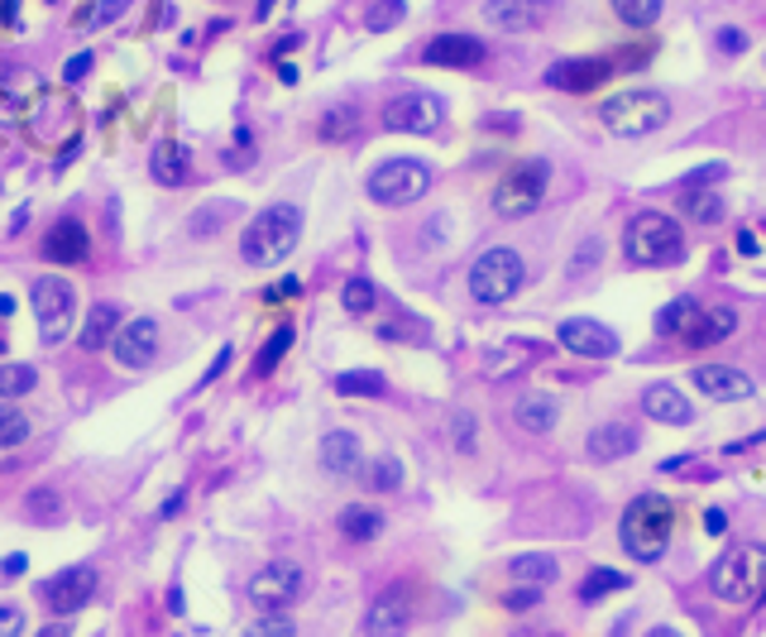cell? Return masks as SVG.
<instances>
[{
	"mask_svg": "<svg viewBox=\"0 0 766 637\" xmlns=\"http://www.w3.org/2000/svg\"><path fill=\"white\" fill-rule=\"evenodd\" d=\"M670 532H676V503L666 493H637V499L622 508V522H618V541L632 561H661L666 547H670Z\"/></svg>",
	"mask_w": 766,
	"mask_h": 637,
	"instance_id": "1",
	"label": "cell"
},
{
	"mask_svg": "<svg viewBox=\"0 0 766 637\" xmlns=\"http://www.w3.org/2000/svg\"><path fill=\"white\" fill-rule=\"evenodd\" d=\"M297 241H302V206L274 202L249 220L245 235H239V259L249 268H274L297 249Z\"/></svg>",
	"mask_w": 766,
	"mask_h": 637,
	"instance_id": "2",
	"label": "cell"
},
{
	"mask_svg": "<svg viewBox=\"0 0 766 637\" xmlns=\"http://www.w3.org/2000/svg\"><path fill=\"white\" fill-rule=\"evenodd\" d=\"M685 231L676 216L666 212H637L628 220V231H622V254H628V264L637 268H666V264H680L685 259Z\"/></svg>",
	"mask_w": 766,
	"mask_h": 637,
	"instance_id": "3",
	"label": "cell"
},
{
	"mask_svg": "<svg viewBox=\"0 0 766 637\" xmlns=\"http://www.w3.org/2000/svg\"><path fill=\"white\" fill-rule=\"evenodd\" d=\"M657 331L680 345H714L738 331V312L733 307H699L695 297H676L657 312Z\"/></svg>",
	"mask_w": 766,
	"mask_h": 637,
	"instance_id": "4",
	"label": "cell"
},
{
	"mask_svg": "<svg viewBox=\"0 0 766 637\" xmlns=\"http://www.w3.org/2000/svg\"><path fill=\"white\" fill-rule=\"evenodd\" d=\"M709 589L724 604H753L766 589V547L762 541H733L709 570Z\"/></svg>",
	"mask_w": 766,
	"mask_h": 637,
	"instance_id": "5",
	"label": "cell"
},
{
	"mask_svg": "<svg viewBox=\"0 0 766 637\" xmlns=\"http://www.w3.org/2000/svg\"><path fill=\"white\" fill-rule=\"evenodd\" d=\"M599 120H603V130L618 135V139H642L670 120V101L651 87H632V91H618V97L603 101Z\"/></svg>",
	"mask_w": 766,
	"mask_h": 637,
	"instance_id": "6",
	"label": "cell"
},
{
	"mask_svg": "<svg viewBox=\"0 0 766 637\" xmlns=\"http://www.w3.org/2000/svg\"><path fill=\"white\" fill-rule=\"evenodd\" d=\"M522 283H527V259L508 245H493L470 264V297L484 302V307H503L508 297L522 293Z\"/></svg>",
	"mask_w": 766,
	"mask_h": 637,
	"instance_id": "7",
	"label": "cell"
},
{
	"mask_svg": "<svg viewBox=\"0 0 766 637\" xmlns=\"http://www.w3.org/2000/svg\"><path fill=\"white\" fill-rule=\"evenodd\" d=\"M547 187H551V164L547 158H522L518 168H508L499 187H493V212L503 220H522L532 216L541 202H547Z\"/></svg>",
	"mask_w": 766,
	"mask_h": 637,
	"instance_id": "8",
	"label": "cell"
},
{
	"mask_svg": "<svg viewBox=\"0 0 766 637\" xmlns=\"http://www.w3.org/2000/svg\"><path fill=\"white\" fill-rule=\"evenodd\" d=\"M431 193V168L422 158H383L370 173V197L379 206H412Z\"/></svg>",
	"mask_w": 766,
	"mask_h": 637,
	"instance_id": "9",
	"label": "cell"
},
{
	"mask_svg": "<svg viewBox=\"0 0 766 637\" xmlns=\"http://www.w3.org/2000/svg\"><path fill=\"white\" fill-rule=\"evenodd\" d=\"M35 316H39V336L43 345H62L72 336L77 322V293L62 278H35Z\"/></svg>",
	"mask_w": 766,
	"mask_h": 637,
	"instance_id": "10",
	"label": "cell"
},
{
	"mask_svg": "<svg viewBox=\"0 0 766 637\" xmlns=\"http://www.w3.org/2000/svg\"><path fill=\"white\" fill-rule=\"evenodd\" d=\"M445 120V101L436 91H403L383 106V125L397 135H436Z\"/></svg>",
	"mask_w": 766,
	"mask_h": 637,
	"instance_id": "11",
	"label": "cell"
},
{
	"mask_svg": "<svg viewBox=\"0 0 766 637\" xmlns=\"http://www.w3.org/2000/svg\"><path fill=\"white\" fill-rule=\"evenodd\" d=\"M302 589H307V576H302V566L293 561H274L264 566L259 576L249 580V604L264 614H278V609H293L302 599Z\"/></svg>",
	"mask_w": 766,
	"mask_h": 637,
	"instance_id": "12",
	"label": "cell"
},
{
	"mask_svg": "<svg viewBox=\"0 0 766 637\" xmlns=\"http://www.w3.org/2000/svg\"><path fill=\"white\" fill-rule=\"evenodd\" d=\"M613 77V58H561L547 68V87L570 91V97H589Z\"/></svg>",
	"mask_w": 766,
	"mask_h": 637,
	"instance_id": "13",
	"label": "cell"
},
{
	"mask_svg": "<svg viewBox=\"0 0 766 637\" xmlns=\"http://www.w3.org/2000/svg\"><path fill=\"white\" fill-rule=\"evenodd\" d=\"M110 355L125 370H144V364H154L158 355V322L154 316H135V322H125L116 331V341H110Z\"/></svg>",
	"mask_w": 766,
	"mask_h": 637,
	"instance_id": "14",
	"label": "cell"
},
{
	"mask_svg": "<svg viewBox=\"0 0 766 637\" xmlns=\"http://www.w3.org/2000/svg\"><path fill=\"white\" fill-rule=\"evenodd\" d=\"M690 384L705 398H714V403H747V398L757 393L753 374L733 370V364H699V370L690 374Z\"/></svg>",
	"mask_w": 766,
	"mask_h": 637,
	"instance_id": "15",
	"label": "cell"
},
{
	"mask_svg": "<svg viewBox=\"0 0 766 637\" xmlns=\"http://www.w3.org/2000/svg\"><path fill=\"white\" fill-rule=\"evenodd\" d=\"M547 0H484V24H493L499 35H532L547 24Z\"/></svg>",
	"mask_w": 766,
	"mask_h": 637,
	"instance_id": "16",
	"label": "cell"
},
{
	"mask_svg": "<svg viewBox=\"0 0 766 637\" xmlns=\"http://www.w3.org/2000/svg\"><path fill=\"white\" fill-rule=\"evenodd\" d=\"M484 58H489V49H484V39H474V35H436V39H426V49H422L426 68H455V72L479 68Z\"/></svg>",
	"mask_w": 766,
	"mask_h": 637,
	"instance_id": "17",
	"label": "cell"
},
{
	"mask_svg": "<svg viewBox=\"0 0 766 637\" xmlns=\"http://www.w3.org/2000/svg\"><path fill=\"white\" fill-rule=\"evenodd\" d=\"M412 624V595L403 585H389L364 614V633L370 637H403Z\"/></svg>",
	"mask_w": 766,
	"mask_h": 637,
	"instance_id": "18",
	"label": "cell"
},
{
	"mask_svg": "<svg viewBox=\"0 0 766 637\" xmlns=\"http://www.w3.org/2000/svg\"><path fill=\"white\" fill-rule=\"evenodd\" d=\"M561 345L570 355H585V360L618 355V336L603 322H595V316H570V322H561Z\"/></svg>",
	"mask_w": 766,
	"mask_h": 637,
	"instance_id": "19",
	"label": "cell"
},
{
	"mask_svg": "<svg viewBox=\"0 0 766 637\" xmlns=\"http://www.w3.org/2000/svg\"><path fill=\"white\" fill-rule=\"evenodd\" d=\"M91 595H96V570L91 566H72V570H62L58 580L43 585V599H48V609L53 614H77L82 604H91Z\"/></svg>",
	"mask_w": 766,
	"mask_h": 637,
	"instance_id": "20",
	"label": "cell"
},
{
	"mask_svg": "<svg viewBox=\"0 0 766 637\" xmlns=\"http://www.w3.org/2000/svg\"><path fill=\"white\" fill-rule=\"evenodd\" d=\"M87 254H91V235H87V226L77 216L58 220V226L43 235V259L48 264H82Z\"/></svg>",
	"mask_w": 766,
	"mask_h": 637,
	"instance_id": "21",
	"label": "cell"
},
{
	"mask_svg": "<svg viewBox=\"0 0 766 637\" xmlns=\"http://www.w3.org/2000/svg\"><path fill=\"white\" fill-rule=\"evenodd\" d=\"M642 412L651 422H666V427H690L695 422V408L676 384H647L642 389Z\"/></svg>",
	"mask_w": 766,
	"mask_h": 637,
	"instance_id": "22",
	"label": "cell"
},
{
	"mask_svg": "<svg viewBox=\"0 0 766 637\" xmlns=\"http://www.w3.org/2000/svg\"><path fill=\"white\" fill-rule=\"evenodd\" d=\"M637 441H642V437H637L632 422H599L585 445H589V455H595V460H628L637 451Z\"/></svg>",
	"mask_w": 766,
	"mask_h": 637,
	"instance_id": "23",
	"label": "cell"
},
{
	"mask_svg": "<svg viewBox=\"0 0 766 637\" xmlns=\"http://www.w3.org/2000/svg\"><path fill=\"white\" fill-rule=\"evenodd\" d=\"M322 465H326V474H335V480H355V474H364L360 441L350 437V432H331L322 441Z\"/></svg>",
	"mask_w": 766,
	"mask_h": 637,
	"instance_id": "24",
	"label": "cell"
},
{
	"mask_svg": "<svg viewBox=\"0 0 766 637\" xmlns=\"http://www.w3.org/2000/svg\"><path fill=\"white\" fill-rule=\"evenodd\" d=\"M556 418H561V403H556L551 393H522L518 403H513V422L522 427V432H532V437H547Z\"/></svg>",
	"mask_w": 766,
	"mask_h": 637,
	"instance_id": "25",
	"label": "cell"
},
{
	"mask_svg": "<svg viewBox=\"0 0 766 637\" xmlns=\"http://www.w3.org/2000/svg\"><path fill=\"white\" fill-rule=\"evenodd\" d=\"M149 173H154V183H164V187H178L192 178V154L187 145H178V139H164L154 154H149Z\"/></svg>",
	"mask_w": 766,
	"mask_h": 637,
	"instance_id": "26",
	"label": "cell"
},
{
	"mask_svg": "<svg viewBox=\"0 0 766 637\" xmlns=\"http://www.w3.org/2000/svg\"><path fill=\"white\" fill-rule=\"evenodd\" d=\"M680 216L695 220V226H718L728 216V202L714 187H680Z\"/></svg>",
	"mask_w": 766,
	"mask_h": 637,
	"instance_id": "27",
	"label": "cell"
},
{
	"mask_svg": "<svg viewBox=\"0 0 766 637\" xmlns=\"http://www.w3.org/2000/svg\"><path fill=\"white\" fill-rule=\"evenodd\" d=\"M335 528H341L345 541H374L383 532V513H379V508H370V503H350V508H341Z\"/></svg>",
	"mask_w": 766,
	"mask_h": 637,
	"instance_id": "28",
	"label": "cell"
},
{
	"mask_svg": "<svg viewBox=\"0 0 766 637\" xmlns=\"http://www.w3.org/2000/svg\"><path fill=\"white\" fill-rule=\"evenodd\" d=\"M116 331H120V307H116V302H101V307H91L87 326H82V350L110 345V341H116Z\"/></svg>",
	"mask_w": 766,
	"mask_h": 637,
	"instance_id": "29",
	"label": "cell"
},
{
	"mask_svg": "<svg viewBox=\"0 0 766 637\" xmlns=\"http://www.w3.org/2000/svg\"><path fill=\"white\" fill-rule=\"evenodd\" d=\"M508 576H513L518 585H551V580H556V556H547V551H527V556H518V561L508 566Z\"/></svg>",
	"mask_w": 766,
	"mask_h": 637,
	"instance_id": "30",
	"label": "cell"
},
{
	"mask_svg": "<svg viewBox=\"0 0 766 637\" xmlns=\"http://www.w3.org/2000/svg\"><path fill=\"white\" fill-rule=\"evenodd\" d=\"M293 341H297V331H293V326H278L274 336L264 341L259 355H254V379H268V374H274L278 364H283V355L293 350Z\"/></svg>",
	"mask_w": 766,
	"mask_h": 637,
	"instance_id": "31",
	"label": "cell"
},
{
	"mask_svg": "<svg viewBox=\"0 0 766 637\" xmlns=\"http://www.w3.org/2000/svg\"><path fill=\"white\" fill-rule=\"evenodd\" d=\"M661 10H666V0H613V14L628 29H651L661 20Z\"/></svg>",
	"mask_w": 766,
	"mask_h": 637,
	"instance_id": "32",
	"label": "cell"
},
{
	"mask_svg": "<svg viewBox=\"0 0 766 637\" xmlns=\"http://www.w3.org/2000/svg\"><path fill=\"white\" fill-rule=\"evenodd\" d=\"M360 130V106H331L326 110V116H322V130H316V135H322V139H331V145H341V139H350V135H355Z\"/></svg>",
	"mask_w": 766,
	"mask_h": 637,
	"instance_id": "33",
	"label": "cell"
},
{
	"mask_svg": "<svg viewBox=\"0 0 766 637\" xmlns=\"http://www.w3.org/2000/svg\"><path fill=\"white\" fill-rule=\"evenodd\" d=\"M335 393L341 398H379L383 393V374L379 370H345L335 379Z\"/></svg>",
	"mask_w": 766,
	"mask_h": 637,
	"instance_id": "34",
	"label": "cell"
},
{
	"mask_svg": "<svg viewBox=\"0 0 766 637\" xmlns=\"http://www.w3.org/2000/svg\"><path fill=\"white\" fill-rule=\"evenodd\" d=\"M613 589H628V576H618V570L599 566V570H589V576L580 580V599L595 604V599H603V595H613Z\"/></svg>",
	"mask_w": 766,
	"mask_h": 637,
	"instance_id": "35",
	"label": "cell"
},
{
	"mask_svg": "<svg viewBox=\"0 0 766 637\" xmlns=\"http://www.w3.org/2000/svg\"><path fill=\"white\" fill-rule=\"evenodd\" d=\"M35 384H39L35 364H0V398H24Z\"/></svg>",
	"mask_w": 766,
	"mask_h": 637,
	"instance_id": "36",
	"label": "cell"
},
{
	"mask_svg": "<svg viewBox=\"0 0 766 637\" xmlns=\"http://www.w3.org/2000/svg\"><path fill=\"white\" fill-rule=\"evenodd\" d=\"M24 518H29V522H58V518H62V493L35 489V493L24 499Z\"/></svg>",
	"mask_w": 766,
	"mask_h": 637,
	"instance_id": "37",
	"label": "cell"
},
{
	"mask_svg": "<svg viewBox=\"0 0 766 637\" xmlns=\"http://www.w3.org/2000/svg\"><path fill=\"white\" fill-rule=\"evenodd\" d=\"M341 302H345V312H355V316H364V312H374V302H379V293H374V283L370 278H350L345 288H341Z\"/></svg>",
	"mask_w": 766,
	"mask_h": 637,
	"instance_id": "38",
	"label": "cell"
},
{
	"mask_svg": "<svg viewBox=\"0 0 766 637\" xmlns=\"http://www.w3.org/2000/svg\"><path fill=\"white\" fill-rule=\"evenodd\" d=\"M29 437V418H24V412L20 408H0V451H10V445H20Z\"/></svg>",
	"mask_w": 766,
	"mask_h": 637,
	"instance_id": "39",
	"label": "cell"
},
{
	"mask_svg": "<svg viewBox=\"0 0 766 637\" xmlns=\"http://www.w3.org/2000/svg\"><path fill=\"white\" fill-rule=\"evenodd\" d=\"M245 637H297V624H293V614H264V618H254V624L245 628Z\"/></svg>",
	"mask_w": 766,
	"mask_h": 637,
	"instance_id": "40",
	"label": "cell"
},
{
	"mask_svg": "<svg viewBox=\"0 0 766 637\" xmlns=\"http://www.w3.org/2000/svg\"><path fill=\"white\" fill-rule=\"evenodd\" d=\"M397 484H403V465H397L393 455H379L374 465H370V489L389 493V489H397Z\"/></svg>",
	"mask_w": 766,
	"mask_h": 637,
	"instance_id": "41",
	"label": "cell"
},
{
	"mask_svg": "<svg viewBox=\"0 0 766 637\" xmlns=\"http://www.w3.org/2000/svg\"><path fill=\"white\" fill-rule=\"evenodd\" d=\"M403 14H407V0H379L370 10V35H383V29L403 24Z\"/></svg>",
	"mask_w": 766,
	"mask_h": 637,
	"instance_id": "42",
	"label": "cell"
},
{
	"mask_svg": "<svg viewBox=\"0 0 766 637\" xmlns=\"http://www.w3.org/2000/svg\"><path fill=\"white\" fill-rule=\"evenodd\" d=\"M125 10H130V0H106V6H96V10H82V14H77V24H116Z\"/></svg>",
	"mask_w": 766,
	"mask_h": 637,
	"instance_id": "43",
	"label": "cell"
},
{
	"mask_svg": "<svg viewBox=\"0 0 766 637\" xmlns=\"http://www.w3.org/2000/svg\"><path fill=\"white\" fill-rule=\"evenodd\" d=\"M714 49L718 53H728V58H738V53H747V29H738V24H724L714 35Z\"/></svg>",
	"mask_w": 766,
	"mask_h": 637,
	"instance_id": "44",
	"label": "cell"
},
{
	"mask_svg": "<svg viewBox=\"0 0 766 637\" xmlns=\"http://www.w3.org/2000/svg\"><path fill=\"white\" fill-rule=\"evenodd\" d=\"M451 437H455L460 451L474 455V418H470V412H455V418H451Z\"/></svg>",
	"mask_w": 766,
	"mask_h": 637,
	"instance_id": "45",
	"label": "cell"
},
{
	"mask_svg": "<svg viewBox=\"0 0 766 637\" xmlns=\"http://www.w3.org/2000/svg\"><path fill=\"white\" fill-rule=\"evenodd\" d=\"M537 599H541V585H518V589H508V595H503L508 609H532Z\"/></svg>",
	"mask_w": 766,
	"mask_h": 637,
	"instance_id": "46",
	"label": "cell"
},
{
	"mask_svg": "<svg viewBox=\"0 0 766 637\" xmlns=\"http://www.w3.org/2000/svg\"><path fill=\"white\" fill-rule=\"evenodd\" d=\"M24 633V614L14 604H0V637H20Z\"/></svg>",
	"mask_w": 766,
	"mask_h": 637,
	"instance_id": "47",
	"label": "cell"
},
{
	"mask_svg": "<svg viewBox=\"0 0 766 637\" xmlns=\"http://www.w3.org/2000/svg\"><path fill=\"white\" fill-rule=\"evenodd\" d=\"M91 62H96V58H91L87 49H82V53H72V58H68V68H62V82H82V77L91 72Z\"/></svg>",
	"mask_w": 766,
	"mask_h": 637,
	"instance_id": "48",
	"label": "cell"
},
{
	"mask_svg": "<svg viewBox=\"0 0 766 637\" xmlns=\"http://www.w3.org/2000/svg\"><path fill=\"white\" fill-rule=\"evenodd\" d=\"M302 293V278H278L264 288V302H283V297H297Z\"/></svg>",
	"mask_w": 766,
	"mask_h": 637,
	"instance_id": "49",
	"label": "cell"
},
{
	"mask_svg": "<svg viewBox=\"0 0 766 637\" xmlns=\"http://www.w3.org/2000/svg\"><path fill=\"white\" fill-rule=\"evenodd\" d=\"M651 53H657V43H642V49H628V53H618V58H613V72H618V68H642V62H647Z\"/></svg>",
	"mask_w": 766,
	"mask_h": 637,
	"instance_id": "50",
	"label": "cell"
},
{
	"mask_svg": "<svg viewBox=\"0 0 766 637\" xmlns=\"http://www.w3.org/2000/svg\"><path fill=\"white\" fill-rule=\"evenodd\" d=\"M724 164H705V168H695L690 173V178H685V187H709V183H718V178H724Z\"/></svg>",
	"mask_w": 766,
	"mask_h": 637,
	"instance_id": "51",
	"label": "cell"
},
{
	"mask_svg": "<svg viewBox=\"0 0 766 637\" xmlns=\"http://www.w3.org/2000/svg\"><path fill=\"white\" fill-rule=\"evenodd\" d=\"M230 355H235V350H230V345H226V350H220V355L212 360V370H206V374H202V384H197V389H206V384H216V379H220V374H226V364H230Z\"/></svg>",
	"mask_w": 766,
	"mask_h": 637,
	"instance_id": "52",
	"label": "cell"
},
{
	"mask_svg": "<svg viewBox=\"0 0 766 637\" xmlns=\"http://www.w3.org/2000/svg\"><path fill=\"white\" fill-rule=\"evenodd\" d=\"M297 49H302V35H297V29H293V35H283V39L274 43V49H268V58H274V62H278V58H287V53H297Z\"/></svg>",
	"mask_w": 766,
	"mask_h": 637,
	"instance_id": "53",
	"label": "cell"
},
{
	"mask_svg": "<svg viewBox=\"0 0 766 637\" xmlns=\"http://www.w3.org/2000/svg\"><path fill=\"white\" fill-rule=\"evenodd\" d=\"M0 24H20V0H0Z\"/></svg>",
	"mask_w": 766,
	"mask_h": 637,
	"instance_id": "54",
	"label": "cell"
},
{
	"mask_svg": "<svg viewBox=\"0 0 766 637\" xmlns=\"http://www.w3.org/2000/svg\"><path fill=\"white\" fill-rule=\"evenodd\" d=\"M595 254H599V241H589V245H585V249H580V254H574V259H570V268H574V274H585V264L595 259Z\"/></svg>",
	"mask_w": 766,
	"mask_h": 637,
	"instance_id": "55",
	"label": "cell"
},
{
	"mask_svg": "<svg viewBox=\"0 0 766 637\" xmlns=\"http://www.w3.org/2000/svg\"><path fill=\"white\" fill-rule=\"evenodd\" d=\"M0 570H6V576H20V570H29V556L14 551V556H6V566H0Z\"/></svg>",
	"mask_w": 766,
	"mask_h": 637,
	"instance_id": "56",
	"label": "cell"
},
{
	"mask_svg": "<svg viewBox=\"0 0 766 637\" xmlns=\"http://www.w3.org/2000/svg\"><path fill=\"white\" fill-rule=\"evenodd\" d=\"M77 149H82V135H72V139H68V149H62V154H58V168H68V164H72V158H77Z\"/></svg>",
	"mask_w": 766,
	"mask_h": 637,
	"instance_id": "57",
	"label": "cell"
},
{
	"mask_svg": "<svg viewBox=\"0 0 766 637\" xmlns=\"http://www.w3.org/2000/svg\"><path fill=\"white\" fill-rule=\"evenodd\" d=\"M724 522H728V518L718 513V508H709V513H705V528H709V532H724Z\"/></svg>",
	"mask_w": 766,
	"mask_h": 637,
	"instance_id": "58",
	"label": "cell"
},
{
	"mask_svg": "<svg viewBox=\"0 0 766 637\" xmlns=\"http://www.w3.org/2000/svg\"><path fill=\"white\" fill-rule=\"evenodd\" d=\"M274 10H278V0H259V6H254V20H268Z\"/></svg>",
	"mask_w": 766,
	"mask_h": 637,
	"instance_id": "59",
	"label": "cell"
},
{
	"mask_svg": "<svg viewBox=\"0 0 766 637\" xmlns=\"http://www.w3.org/2000/svg\"><path fill=\"white\" fill-rule=\"evenodd\" d=\"M738 249H743V254H757V235L743 231V235H738Z\"/></svg>",
	"mask_w": 766,
	"mask_h": 637,
	"instance_id": "60",
	"label": "cell"
},
{
	"mask_svg": "<svg viewBox=\"0 0 766 637\" xmlns=\"http://www.w3.org/2000/svg\"><path fill=\"white\" fill-rule=\"evenodd\" d=\"M39 637H72V628H68V624H48Z\"/></svg>",
	"mask_w": 766,
	"mask_h": 637,
	"instance_id": "61",
	"label": "cell"
},
{
	"mask_svg": "<svg viewBox=\"0 0 766 637\" xmlns=\"http://www.w3.org/2000/svg\"><path fill=\"white\" fill-rule=\"evenodd\" d=\"M14 312V297L10 293H0V316H10Z\"/></svg>",
	"mask_w": 766,
	"mask_h": 637,
	"instance_id": "62",
	"label": "cell"
},
{
	"mask_svg": "<svg viewBox=\"0 0 766 637\" xmlns=\"http://www.w3.org/2000/svg\"><path fill=\"white\" fill-rule=\"evenodd\" d=\"M647 637H680V633H676V628H651Z\"/></svg>",
	"mask_w": 766,
	"mask_h": 637,
	"instance_id": "63",
	"label": "cell"
},
{
	"mask_svg": "<svg viewBox=\"0 0 766 637\" xmlns=\"http://www.w3.org/2000/svg\"><path fill=\"white\" fill-rule=\"evenodd\" d=\"M0 355H6V336H0Z\"/></svg>",
	"mask_w": 766,
	"mask_h": 637,
	"instance_id": "64",
	"label": "cell"
}]
</instances>
